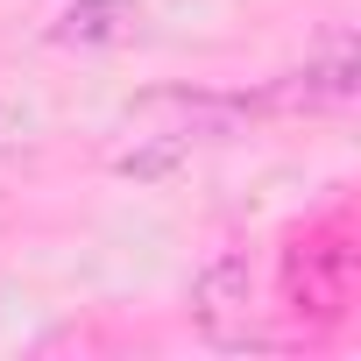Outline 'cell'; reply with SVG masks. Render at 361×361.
<instances>
[{
    "instance_id": "cell-1",
    "label": "cell",
    "mask_w": 361,
    "mask_h": 361,
    "mask_svg": "<svg viewBox=\"0 0 361 361\" xmlns=\"http://www.w3.org/2000/svg\"><path fill=\"white\" fill-rule=\"evenodd\" d=\"M354 92H361L354 36H333V43H326L319 57H305L298 71H276L269 85L241 92V106H248V121H255V114H283V121H298V114H340V106H354Z\"/></svg>"
},
{
    "instance_id": "cell-2",
    "label": "cell",
    "mask_w": 361,
    "mask_h": 361,
    "mask_svg": "<svg viewBox=\"0 0 361 361\" xmlns=\"http://www.w3.org/2000/svg\"><path fill=\"white\" fill-rule=\"evenodd\" d=\"M248 319H255V262L241 248H227L192 276V326L213 347H255Z\"/></svg>"
},
{
    "instance_id": "cell-3",
    "label": "cell",
    "mask_w": 361,
    "mask_h": 361,
    "mask_svg": "<svg viewBox=\"0 0 361 361\" xmlns=\"http://www.w3.org/2000/svg\"><path fill=\"white\" fill-rule=\"evenodd\" d=\"M142 36V0H64L50 43L57 50H121Z\"/></svg>"
}]
</instances>
